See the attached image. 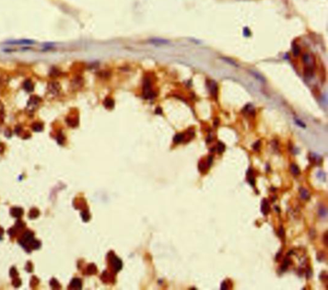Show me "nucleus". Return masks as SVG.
I'll use <instances>...</instances> for the list:
<instances>
[{
    "mask_svg": "<svg viewBox=\"0 0 328 290\" xmlns=\"http://www.w3.org/2000/svg\"><path fill=\"white\" fill-rule=\"evenodd\" d=\"M290 264H291V260L289 259L288 258H285L283 262V264L281 266V270L282 271L286 270Z\"/></svg>",
    "mask_w": 328,
    "mask_h": 290,
    "instance_id": "obj_18",
    "label": "nucleus"
},
{
    "mask_svg": "<svg viewBox=\"0 0 328 290\" xmlns=\"http://www.w3.org/2000/svg\"><path fill=\"white\" fill-rule=\"evenodd\" d=\"M74 83V87L75 88H79L80 87H82L83 85V79L80 77H78L76 78H75V80H74V81L73 82Z\"/></svg>",
    "mask_w": 328,
    "mask_h": 290,
    "instance_id": "obj_16",
    "label": "nucleus"
},
{
    "mask_svg": "<svg viewBox=\"0 0 328 290\" xmlns=\"http://www.w3.org/2000/svg\"><path fill=\"white\" fill-rule=\"evenodd\" d=\"M221 289L222 290H226V289H228V285L227 284V282L226 281H223L222 282L221 284Z\"/></svg>",
    "mask_w": 328,
    "mask_h": 290,
    "instance_id": "obj_25",
    "label": "nucleus"
},
{
    "mask_svg": "<svg viewBox=\"0 0 328 290\" xmlns=\"http://www.w3.org/2000/svg\"><path fill=\"white\" fill-rule=\"evenodd\" d=\"M105 107L108 109H112L114 107V101L111 98L107 97L104 101Z\"/></svg>",
    "mask_w": 328,
    "mask_h": 290,
    "instance_id": "obj_11",
    "label": "nucleus"
},
{
    "mask_svg": "<svg viewBox=\"0 0 328 290\" xmlns=\"http://www.w3.org/2000/svg\"><path fill=\"white\" fill-rule=\"evenodd\" d=\"M23 88L27 92H31L34 90V85L30 80H26L23 83Z\"/></svg>",
    "mask_w": 328,
    "mask_h": 290,
    "instance_id": "obj_6",
    "label": "nucleus"
},
{
    "mask_svg": "<svg viewBox=\"0 0 328 290\" xmlns=\"http://www.w3.org/2000/svg\"><path fill=\"white\" fill-rule=\"evenodd\" d=\"M299 192H300V195L302 199H305V200H307L310 198V193L308 192V191L305 189V188H300V190H299Z\"/></svg>",
    "mask_w": 328,
    "mask_h": 290,
    "instance_id": "obj_15",
    "label": "nucleus"
},
{
    "mask_svg": "<svg viewBox=\"0 0 328 290\" xmlns=\"http://www.w3.org/2000/svg\"><path fill=\"white\" fill-rule=\"evenodd\" d=\"M290 171L292 174L294 176H299L301 172L298 166L294 163H292L290 165Z\"/></svg>",
    "mask_w": 328,
    "mask_h": 290,
    "instance_id": "obj_13",
    "label": "nucleus"
},
{
    "mask_svg": "<svg viewBox=\"0 0 328 290\" xmlns=\"http://www.w3.org/2000/svg\"><path fill=\"white\" fill-rule=\"evenodd\" d=\"M9 44H33L35 43V41L31 40H19V41H14L9 42Z\"/></svg>",
    "mask_w": 328,
    "mask_h": 290,
    "instance_id": "obj_8",
    "label": "nucleus"
},
{
    "mask_svg": "<svg viewBox=\"0 0 328 290\" xmlns=\"http://www.w3.org/2000/svg\"><path fill=\"white\" fill-rule=\"evenodd\" d=\"M218 123H219V120H218L217 122L216 121H216H215V122H214V125L216 126H217L218 124Z\"/></svg>",
    "mask_w": 328,
    "mask_h": 290,
    "instance_id": "obj_32",
    "label": "nucleus"
},
{
    "mask_svg": "<svg viewBox=\"0 0 328 290\" xmlns=\"http://www.w3.org/2000/svg\"><path fill=\"white\" fill-rule=\"evenodd\" d=\"M270 210V205L266 199H263L261 204V211L264 215H267Z\"/></svg>",
    "mask_w": 328,
    "mask_h": 290,
    "instance_id": "obj_5",
    "label": "nucleus"
},
{
    "mask_svg": "<svg viewBox=\"0 0 328 290\" xmlns=\"http://www.w3.org/2000/svg\"><path fill=\"white\" fill-rule=\"evenodd\" d=\"M248 181L252 186H255V177L253 176V173L252 170L251 169L249 170V171L248 172Z\"/></svg>",
    "mask_w": 328,
    "mask_h": 290,
    "instance_id": "obj_10",
    "label": "nucleus"
},
{
    "mask_svg": "<svg viewBox=\"0 0 328 290\" xmlns=\"http://www.w3.org/2000/svg\"><path fill=\"white\" fill-rule=\"evenodd\" d=\"M301 49L298 45H294L293 46V53L295 56H297L300 53Z\"/></svg>",
    "mask_w": 328,
    "mask_h": 290,
    "instance_id": "obj_20",
    "label": "nucleus"
},
{
    "mask_svg": "<svg viewBox=\"0 0 328 290\" xmlns=\"http://www.w3.org/2000/svg\"><path fill=\"white\" fill-rule=\"evenodd\" d=\"M302 60L305 63H309L310 60V56L308 55V54H305L302 56Z\"/></svg>",
    "mask_w": 328,
    "mask_h": 290,
    "instance_id": "obj_24",
    "label": "nucleus"
},
{
    "mask_svg": "<svg viewBox=\"0 0 328 290\" xmlns=\"http://www.w3.org/2000/svg\"><path fill=\"white\" fill-rule=\"evenodd\" d=\"M199 171H200L201 172H203L205 171V170H206V167L205 163H204V162L203 161V162L199 163Z\"/></svg>",
    "mask_w": 328,
    "mask_h": 290,
    "instance_id": "obj_21",
    "label": "nucleus"
},
{
    "mask_svg": "<svg viewBox=\"0 0 328 290\" xmlns=\"http://www.w3.org/2000/svg\"><path fill=\"white\" fill-rule=\"evenodd\" d=\"M149 42L154 45H163L168 44L169 41L167 40L162 39V38H152L149 41Z\"/></svg>",
    "mask_w": 328,
    "mask_h": 290,
    "instance_id": "obj_7",
    "label": "nucleus"
},
{
    "mask_svg": "<svg viewBox=\"0 0 328 290\" xmlns=\"http://www.w3.org/2000/svg\"><path fill=\"white\" fill-rule=\"evenodd\" d=\"M323 242L325 244V245H327V232H326L325 234L323 236Z\"/></svg>",
    "mask_w": 328,
    "mask_h": 290,
    "instance_id": "obj_30",
    "label": "nucleus"
},
{
    "mask_svg": "<svg viewBox=\"0 0 328 290\" xmlns=\"http://www.w3.org/2000/svg\"><path fill=\"white\" fill-rule=\"evenodd\" d=\"M279 235L280 237H281V238H283L285 236V231L283 226H281L279 229Z\"/></svg>",
    "mask_w": 328,
    "mask_h": 290,
    "instance_id": "obj_28",
    "label": "nucleus"
},
{
    "mask_svg": "<svg viewBox=\"0 0 328 290\" xmlns=\"http://www.w3.org/2000/svg\"><path fill=\"white\" fill-rule=\"evenodd\" d=\"M60 134H58V136H57V140L58 143L60 144H62L63 142V141H64V136L62 135V133H59Z\"/></svg>",
    "mask_w": 328,
    "mask_h": 290,
    "instance_id": "obj_23",
    "label": "nucleus"
},
{
    "mask_svg": "<svg viewBox=\"0 0 328 290\" xmlns=\"http://www.w3.org/2000/svg\"><path fill=\"white\" fill-rule=\"evenodd\" d=\"M210 91H211V93L212 94L213 96L216 98L217 97V84L216 83H215L214 81H211V83H210Z\"/></svg>",
    "mask_w": 328,
    "mask_h": 290,
    "instance_id": "obj_12",
    "label": "nucleus"
},
{
    "mask_svg": "<svg viewBox=\"0 0 328 290\" xmlns=\"http://www.w3.org/2000/svg\"><path fill=\"white\" fill-rule=\"evenodd\" d=\"M312 272L311 270H308L307 272H306V277H307V278H310V277L312 276Z\"/></svg>",
    "mask_w": 328,
    "mask_h": 290,
    "instance_id": "obj_31",
    "label": "nucleus"
},
{
    "mask_svg": "<svg viewBox=\"0 0 328 290\" xmlns=\"http://www.w3.org/2000/svg\"><path fill=\"white\" fill-rule=\"evenodd\" d=\"M318 213L319 217L322 218H325L327 217V209L324 206H321L319 208Z\"/></svg>",
    "mask_w": 328,
    "mask_h": 290,
    "instance_id": "obj_17",
    "label": "nucleus"
},
{
    "mask_svg": "<svg viewBox=\"0 0 328 290\" xmlns=\"http://www.w3.org/2000/svg\"><path fill=\"white\" fill-rule=\"evenodd\" d=\"M3 115H4V109H3L2 104L0 103V121L3 119Z\"/></svg>",
    "mask_w": 328,
    "mask_h": 290,
    "instance_id": "obj_27",
    "label": "nucleus"
},
{
    "mask_svg": "<svg viewBox=\"0 0 328 290\" xmlns=\"http://www.w3.org/2000/svg\"><path fill=\"white\" fill-rule=\"evenodd\" d=\"M225 149H226V146L223 142H219L218 143L217 149V152H218V154H221L223 153H224V151H225Z\"/></svg>",
    "mask_w": 328,
    "mask_h": 290,
    "instance_id": "obj_19",
    "label": "nucleus"
},
{
    "mask_svg": "<svg viewBox=\"0 0 328 290\" xmlns=\"http://www.w3.org/2000/svg\"><path fill=\"white\" fill-rule=\"evenodd\" d=\"M152 81L149 77H146L144 80L143 85V95L144 97L148 100H151L156 97V92L152 88Z\"/></svg>",
    "mask_w": 328,
    "mask_h": 290,
    "instance_id": "obj_1",
    "label": "nucleus"
},
{
    "mask_svg": "<svg viewBox=\"0 0 328 290\" xmlns=\"http://www.w3.org/2000/svg\"><path fill=\"white\" fill-rule=\"evenodd\" d=\"M213 163V156H210L208 157V161H207V165L208 167H211V164H212Z\"/></svg>",
    "mask_w": 328,
    "mask_h": 290,
    "instance_id": "obj_29",
    "label": "nucleus"
},
{
    "mask_svg": "<svg viewBox=\"0 0 328 290\" xmlns=\"http://www.w3.org/2000/svg\"><path fill=\"white\" fill-rule=\"evenodd\" d=\"M66 122L69 126L75 128L78 125V117L76 115H70L66 118Z\"/></svg>",
    "mask_w": 328,
    "mask_h": 290,
    "instance_id": "obj_4",
    "label": "nucleus"
},
{
    "mask_svg": "<svg viewBox=\"0 0 328 290\" xmlns=\"http://www.w3.org/2000/svg\"><path fill=\"white\" fill-rule=\"evenodd\" d=\"M41 102V99L37 95H32L30 97L29 101L28 102L27 108L30 112L34 111L36 108L38 107V104Z\"/></svg>",
    "mask_w": 328,
    "mask_h": 290,
    "instance_id": "obj_2",
    "label": "nucleus"
},
{
    "mask_svg": "<svg viewBox=\"0 0 328 290\" xmlns=\"http://www.w3.org/2000/svg\"><path fill=\"white\" fill-rule=\"evenodd\" d=\"M32 129L35 132H40L44 128V126L41 122H34L31 126Z\"/></svg>",
    "mask_w": 328,
    "mask_h": 290,
    "instance_id": "obj_9",
    "label": "nucleus"
},
{
    "mask_svg": "<svg viewBox=\"0 0 328 290\" xmlns=\"http://www.w3.org/2000/svg\"><path fill=\"white\" fill-rule=\"evenodd\" d=\"M60 85L58 82L56 81H52L49 83L48 86V90L49 93L52 95H58L60 92Z\"/></svg>",
    "mask_w": 328,
    "mask_h": 290,
    "instance_id": "obj_3",
    "label": "nucleus"
},
{
    "mask_svg": "<svg viewBox=\"0 0 328 290\" xmlns=\"http://www.w3.org/2000/svg\"><path fill=\"white\" fill-rule=\"evenodd\" d=\"M261 146V142L260 141H258V142H256L255 144L253 145V149H255V151H258Z\"/></svg>",
    "mask_w": 328,
    "mask_h": 290,
    "instance_id": "obj_26",
    "label": "nucleus"
},
{
    "mask_svg": "<svg viewBox=\"0 0 328 290\" xmlns=\"http://www.w3.org/2000/svg\"><path fill=\"white\" fill-rule=\"evenodd\" d=\"M313 70L311 68H309L305 70V75L306 76V77H310L312 76V74H313Z\"/></svg>",
    "mask_w": 328,
    "mask_h": 290,
    "instance_id": "obj_22",
    "label": "nucleus"
},
{
    "mask_svg": "<svg viewBox=\"0 0 328 290\" xmlns=\"http://www.w3.org/2000/svg\"><path fill=\"white\" fill-rule=\"evenodd\" d=\"M185 139V135L183 133H178L174 137V142L176 144H179L182 142Z\"/></svg>",
    "mask_w": 328,
    "mask_h": 290,
    "instance_id": "obj_14",
    "label": "nucleus"
}]
</instances>
